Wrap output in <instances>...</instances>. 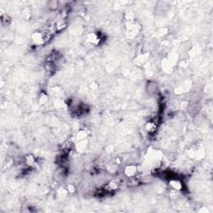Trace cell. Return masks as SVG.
Returning <instances> with one entry per match:
<instances>
[{"mask_svg": "<svg viewBox=\"0 0 213 213\" xmlns=\"http://www.w3.org/2000/svg\"><path fill=\"white\" fill-rule=\"evenodd\" d=\"M25 162H26V164L28 165V167H33V166H34L36 163L35 157L32 155V154H28V155H27L26 156H25Z\"/></svg>", "mask_w": 213, "mask_h": 213, "instance_id": "52a82bcc", "label": "cell"}, {"mask_svg": "<svg viewBox=\"0 0 213 213\" xmlns=\"http://www.w3.org/2000/svg\"><path fill=\"white\" fill-rule=\"evenodd\" d=\"M124 172L128 178H133L136 175V173L138 172V167H136L134 165L128 166L125 168Z\"/></svg>", "mask_w": 213, "mask_h": 213, "instance_id": "277c9868", "label": "cell"}, {"mask_svg": "<svg viewBox=\"0 0 213 213\" xmlns=\"http://www.w3.org/2000/svg\"><path fill=\"white\" fill-rule=\"evenodd\" d=\"M87 42L90 43V44L95 45V46H98L101 40H102V38H101V35L98 34V33H95V32H92V33H89L87 35Z\"/></svg>", "mask_w": 213, "mask_h": 213, "instance_id": "6da1fadb", "label": "cell"}, {"mask_svg": "<svg viewBox=\"0 0 213 213\" xmlns=\"http://www.w3.org/2000/svg\"><path fill=\"white\" fill-rule=\"evenodd\" d=\"M169 186L174 191H181L183 188L182 182L178 179H171L169 181Z\"/></svg>", "mask_w": 213, "mask_h": 213, "instance_id": "3957f363", "label": "cell"}, {"mask_svg": "<svg viewBox=\"0 0 213 213\" xmlns=\"http://www.w3.org/2000/svg\"><path fill=\"white\" fill-rule=\"evenodd\" d=\"M48 101V97H47V95L44 94V93H42L41 95H40V102H42V103H44Z\"/></svg>", "mask_w": 213, "mask_h": 213, "instance_id": "ba28073f", "label": "cell"}, {"mask_svg": "<svg viewBox=\"0 0 213 213\" xmlns=\"http://www.w3.org/2000/svg\"><path fill=\"white\" fill-rule=\"evenodd\" d=\"M119 186V183L117 182V181H112L110 182L105 187V190L108 191H115L116 189H117Z\"/></svg>", "mask_w": 213, "mask_h": 213, "instance_id": "8992f818", "label": "cell"}, {"mask_svg": "<svg viewBox=\"0 0 213 213\" xmlns=\"http://www.w3.org/2000/svg\"><path fill=\"white\" fill-rule=\"evenodd\" d=\"M156 128H157V126L155 123V122H148L146 124V131L147 133H155Z\"/></svg>", "mask_w": 213, "mask_h": 213, "instance_id": "5b68a950", "label": "cell"}, {"mask_svg": "<svg viewBox=\"0 0 213 213\" xmlns=\"http://www.w3.org/2000/svg\"><path fill=\"white\" fill-rule=\"evenodd\" d=\"M32 41L34 45H42L45 43V38L43 33H40V32H37L34 33L32 35Z\"/></svg>", "mask_w": 213, "mask_h": 213, "instance_id": "7a4b0ae2", "label": "cell"}, {"mask_svg": "<svg viewBox=\"0 0 213 213\" xmlns=\"http://www.w3.org/2000/svg\"><path fill=\"white\" fill-rule=\"evenodd\" d=\"M67 191H69V192H71V193H72V192H74V191H75V187H74V186H72V185H69V186H67Z\"/></svg>", "mask_w": 213, "mask_h": 213, "instance_id": "9c48e42d", "label": "cell"}]
</instances>
